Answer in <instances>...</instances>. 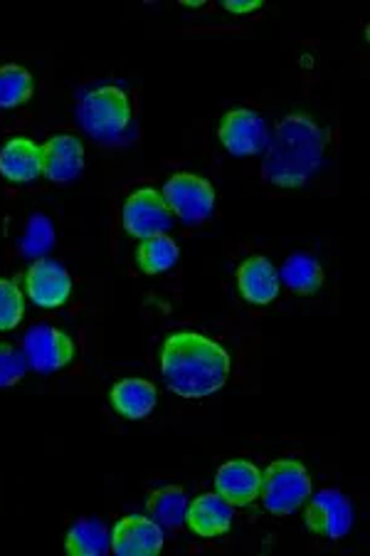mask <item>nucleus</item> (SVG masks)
Here are the masks:
<instances>
[{
    "label": "nucleus",
    "instance_id": "1",
    "mask_svg": "<svg viewBox=\"0 0 370 556\" xmlns=\"http://www.w3.org/2000/svg\"><path fill=\"white\" fill-rule=\"evenodd\" d=\"M161 374L180 399H205L230 376V354L197 331H176L161 346Z\"/></svg>",
    "mask_w": 370,
    "mask_h": 556
},
{
    "label": "nucleus",
    "instance_id": "2",
    "mask_svg": "<svg viewBox=\"0 0 370 556\" xmlns=\"http://www.w3.org/2000/svg\"><path fill=\"white\" fill-rule=\"evenodd\" d=\"M323 151H327V131L309 114H286L267 143L261 174L272 186L302 188L319 172Z\"/></svg>",
    "mask_w": 370,
    "mask_h": 556
},
{
    "label": "nucleus",
    "instance_id": "3",
    "mask_svg": "<svg viewBox=\"0 0 370 556\" xmlns=\"http://www.w3.org/2000/svg\"><path fill=\"white\" fill-rule=\"evenodd\" d=\"M77 114L89 137L114 141L131 127V100L122 87H94L82 97Z\"/></svg>",
    "mask_w": 370,
    "mask_h": 556
},
{
    "label": "nucleus",
    "instance_id": "4",
    "mask_svg": "<svg viewBox=\"0 0 370 556\" xmlns=\"http://www.w3.org/2000/svg\"><path fill=\"white\" fill-rule=\"evenodd\" d=\"M259 497L272 515H292L311 497V478L302 463L275 460L261 472Z\"/></svg>",
    "mask_w": 370,
    "mask_h": 556
},
{
    "label": "nucleus",
    "instance_id": "5",
    "mask_svg": "<svg viewBox=\"0 0 370 556\" xmlns=\"http://www.w3.org/2000/svg\"><path fill=\"white\" fill-rule=\"evenodd\" d=\"M161 195H164L174 215H178L183 223H191V226L210 218L215 208V188L207 178L197 174H174L166 181Z\"/></svg>",
    "mask_w": 370,
    "mask_h": 556
},
{
    "label": "nucleus",
    "instance_id": "6",
    "mask_svg": "<svg viewBox=\"0 0 370 556\" xmlns=\"http://www.w3.org/2000/svg\"><path fill=\"white\" fill-rule=\"evenodd\" d=\"M122 220L129 236L143 240L158 236V232H168L174 226V211L168 208L166 199L156 188H139L126 199Z\"/></svg>",
    "mask_w": 370,
    "mask_h": 556
},
{
    "label": "nucleus",
    "instance_id": "7",
    "mask_svg": "<svg viewBox=\"0 0 370 556\" xmlns=\"http://www.w3.org/2000/svg\"><path fill=\"white\" fill-rule=\"evenodd\" d=\"M23 354L28 366L40 374H52L65 369L75 358V342L72 337L50 325H35L23 339Z\"/></svg>",
    "mask_w": 370,
    "mask_h": 556
},
{
    "label": "nucleus",
    "instance_id": "8",
    "mask_svg": "<svg viewBox=\"0 0 370 556\" xmlns=\"http://www.w3.org/2000/svg\"><path fill=\"white\" fill-rule=\"evenodd\" d=\"M306 527L309 532L327 536V540H341L354 525V507L350 500L339 490H321L316 497L306 500Z\"/></svg>",
    "mask_w": 370,
    "mask_h": 556
},
{
    "label": "nucleus",
    "instance_id": "9",
    "mask_svg": "<svg viewBox=\"0 0 370 556\" xmlns=\"http://www.w3.org/2000/svg\"><path fill=\"white\" fill-rule=\"evenodd\" d=\"M220 141L232 156L261 154L269 143L265 119L252 110H232L220 122Z\"/></svg>",
    "mask_w": 370,
    "mask_h": 556
},
{
    "label": "nucleus",
    "instance_id": "10",
    "mask_svg": "<svg viewBox=\"0 0 370 556\" xmlns=\"http://www.w3.org/2000/svg\"><path fill=\"white\" fill-rule=\"evenodd\" d=\"M164 549V529L151 517L129 515L116 522L110 552L119 556H156Z\"/></svg>",
    "mask_w": 370,
    "mask_h": 556
},
{
    "label": "nucleus",
    "instance_id": "11",
    "mask_svg": "<svg viewBox=\"0 0 370 556\" xmlns=\"http://www.w3.org/2000/svg\"><path fill=\"white\" fill-rule=\"evenodd\" d=\"M25 290L28 298L44 309L62 307L72 294V277L55 260L40 257L25 273Z\"/></svg>",
    "mask_w": 370,
    "mask_h": 556
},
{
    "label": "nucleus",
    "instance_id": "12",
    "mask_svg": "<svg viewBox=\"0 0 370 556\" xmlns=\"http://www.w3.org/2000/svg\"><path fill=\"white\" fill-rule=\"evenodd\" d=\"M85 172V143L75 134H55L42 143V176L52 184H69Z\"/></svg>",
    "mask_w": 370,
    "mask_h": 556
},
{
    "label": "nucleus",
    "instance_id": "13",
    "mask_svg": "<svg viewBox=\"0 0 370 556\" xmlns=\"http://www.w3.org/2000/svg\"><path fill=\"white\" fill-rule=\"evenodd\" d=\"M261 470L247 460H230L215 472V492L232 507H247L259 497Z\"/></svg>",
    "mask_w": 370,
    "mask_h": 556
},
{
    "label": "nucleus",
    "instance_id": "14",
    "mask_svg": "<svg viewBox=\"0 0 370 556\" xmlns=\"http://www.w3.org/2000/svg\"><path fill=\"white\" fill-rule=\"evenodd\" d=\"M0 176L11 184H30L42 176V147L28 137H13L0 147Z\"/></svg>",
    "mask_w": 370,
    "mask_h": 556
},
{
    "label": "nucleus",
    "instance_id": "15",
    "mask_svg": "<svg viewBox=\"0 0 370 556\" xmlns=\"http://www.w3.org/2000/svg\"><path fill=\"white\" fill-rule=\"evenodd\" d=\"M232 505L218 492H205V495L188 502L186 522L191 532L203 536V540H213L220 536L232 527Z\"/></svg>",
    "mask_w": 370,
    "mask_h": 556
},
{
    "label": "nucleus",
    "instance_id": "16",
    "mask_svg": "<svg viewBox=\"0 0 370 556\" xmlns=\"http://www.w3.org/2000/svg\"><path fill=\"white\" fill-rule=\"evenodd\" d=\"M238 290L250 304L275 302L279 294V275L277 267L265 255H252L238 267Z\"/></svg>",
    "mask_w": 370,
    "mask_h": 556
},
{
    "label": "nucleus",
    "instance_id": "17",
    "mask_svg": "<svg viewBox=\"0 0 370 556\" xmlns=\"http://www.w3.org/2000/svg\"><path fill=\"white\" fill-rule=\"evenodd\" d=\"M110 401L119 416L129 420H141L156 408L158 391L146 379H122L112 386Z\"/></svg>",
    "mask_w": 370,
    "mask_h": 556
},
{
    "label": "nucleus",
    "instance_id": "18",
    "mask_svg": "<svg viewBox=\"0 0 370 556\" xmlns=\"http://www.w3.org/2000/svg\"><path fill=\"white\" fill-rule=\"evenodd\" d=\"M112 532L102 519H79L69 527L65 549L72 556H102L110 552Z\"/></svg>",
    "mask_w": 370,
    "mask_h": 556
},
{
    "label": "nucleus",
    "instance_id": "19",
    "mask_svg": "<svg viewBox=\"0 0 370 556\" xmlns=\"http://www.w3.org/2000/svg\"><path fill=\"white\" fill-rule=\"evenodd\" d=\"M279 282H284L296 294H316L327 282V275H323L319 260L296 253L284 263L282 273H279Z\"/></svg>",
    "mask_w": 370,
    "mask_h": 556
},
{
    "label": "nucleus",
    "instance_id": "20",
    "mask_svg": "<svg viewBox=\"0 0 370 556\" xmlns=\"http://www.w3.org/2000/svg\"><path fill=\"white\" fill-rule=\"evenodd\" d=\"M180 248L168 232H158V236L143 238L137 248V265L141 273L146 275H161L170 270L178 263Z\"/></svg>",
    "mask_w": 370,
    "mask_h": 556
},
{
    "label": "nucleus",
    "instance_id": "21",
    "mask_svg": "<svg viewBox=\"0 0 370 556\" xmlns=\"http://www.w3.org/2000/svg\"><path fill=\"white\" fill-rule=\"evenodd\" d=\"M146 509H149L151 519H156L158 525L176 529L186 522V513H188L186 490L178 485H166L156 492H151Z\"/></svg>",
    "mask_w": 370,
    "mask_h": 556
},
{
    "label": "nucleus",
    "instance_id": "22",
    "mask_svg": "<svg viewBox=\"0 0 370 556\" xmlns=\"http://www.w3.org/2000/svg\"><path fill=\"white\" fill-rule=\"evenodd\" d=\"M33 92V75L23 65L0 67V110H15V106L28 104Z\"/></svg>",
    "mask_w": 370,
    "mask_h": 556
},
{
    "label": "nucleus",
    "instance_id": "23",
    "mask_svg": "<svg viewBox=\"0 0 370 556\" xmlns=\"http://www.w3.org/2000/svg\"><path fill=\"white\" fill-rule=\"evenodd\" d=\"M52 245H55V230H52V223L44 218V215H33L28 223V230L21 240V250L28 257H42L50 253Z\"/></svg>",
    "mask_w": 370,
    "mask_h": 556
},
{
    "label": "nucleus",
    "instance_id": "24",
    "mask_svg": "<svg viewBox=\"0 0 370 556\" xmlns=\"http://www.w3.org/2000/svg\"><path fill=\"white\" fill-rule=\"evenodd\" d=\"M25 314V298L15 280L0 277V331H11L21 325Z\"/></svg>",
    "mask_w": 370,
    "mask_h": 556
},
{
    "label": "nucleus",
    "instance_id": "25",
    "mask_svg": "<svg viewBox=\"0 0 370 556\" xmlns=\"http://www.w3.org/2000/svg\"><path fill=\"white\" fill-rule=\"evenodd\" d=\"M28 371V358L13 344L0 342V389H11L21 383Z\"/></svg>",
    "mask_w": 370,
    "mask_h": 556
},
{
    "label": "nucleus",
    "instance_id": "26",
    "mask_svg": "<svg viewBox=\"0 0 370 556\" xmlns=\"http://www.w3.org/2000/svg\"><path fill=\"white\" fill-rule=\"evenodd\" d=\"M225 11L228 13H234V15H247V13H255V11H259L261 5V0H225Z\"/></svg>",
    "mask_w": 370,
    "mask_h": 556
},
{
    "label": "nucleus",
    "instance_id": "27",
    "mask_svg": "<svg viewBox=\"0 0 370 556\" xmlns=\"http://www.w3.org/2000/svg\"><path fill=\"white\" fill-rule=\"evenodd\" d=\"M183 5H188V8H201L203 0H183Z\"/></svg>",
    "mask_w": 370,
    "mask_h": 556
}]
</instances>
